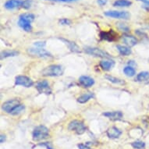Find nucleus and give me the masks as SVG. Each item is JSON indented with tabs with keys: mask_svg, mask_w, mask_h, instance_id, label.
<instances>
[{
	"mask_svg": "<svg viewBox=\"0 0 149 149\" xmlns=\"http://www.w3.org/2000/svg\"><path fill=\"white\" fill-rule=\"evenodd\" d=\"M19 105H20L19 101L17 99H13V100H10L6 102L3 103V105H2V109H3V111H5L6 113H11L13 110Z\"/></svg>",
	"mask_w": 149,
	"mask_h": 149,
	"instance_id": "nucleus-9",
	"label": "nucleus"
},
{
	"mask_svg": "<svg viewBox=\"0 0 149 149\" xmlns=\"http://www.w3.org/2000/svg\"><path fill=\"white\" fill-rule=\"evenodd\" d=\"M134 148L136 149H142L145 147V144L143 141H134L131 144Z\"/></svg>",
	"mask_w": 149,
	"mask_h": 149,
	"instance_id": "nucleus-27",
	"label": "nucleus"
},
{
	"mask_svg": "<svg viewBox=\"0 0 149 149\" xmlns=\"http://www.w3.org/2000/svg\"><path fill=\"white\" fill-rule=\"evenodd\" d=\"M78 148H79V149H91L90 148H88V146H86V145H84V144H78Z\"/></svg>",
	"mask_w": 149,
	"mask_h": 149,
	"instance_id": "nucleus-34",
	"label": "nucleus"
},
{
	"mask_svg": "<svg viewBox=\"0 0 149 149\" xmlns=\"http://www.w3.org/2000/svg\"><path fill=\"white\" fill-rule=\"evenodd\" d=\"M16 85L24 86L25 88H30L34 84V82L31 79L26 76H18L16 77L15 81Z\"/></svg>",
	"mask_w": 149,
	"mask_h": 149,
	"instance_id": "nucleus-8",
	"label": "nucleus"
},
{
	"mask_svg": "<svg viewBox=\"0 0 149 149\" xmlns=\"http://www.w3.org/2000/svg\"><path fill=\"white\" fill-rule=\"evenodd\" d=\"M54 1H57V2H64V3H70V2H74V1H77V0H54Z\"/></svg>",
	"mask_w": 149,
	"mask_h": 149,
	"instance_id": "nucleus-35",
	"label": "nucleus"
},
{
	"mask_svg": "<svg viewBox=\"0 0 149 149\" xmlns=\"http://www.w3.org/2000/svg\"><path fill=\"white\" fill-rule=\"evenodd\" d=\"M59 23H60V24L62 25H70V24L71 21L68 19H66V18H64V19H61V20H59Z\"/></svg>",
	"mask_w": 149,
	"mask_h": 149,
	"instance_id": "nucleus-30",
	"label": "nucleus"
},
{
	"mask_svg": "<svg viewBox=\"0 0 149 149\" xmlns=\"http://www.w3.org/2000/svg\"><path fill=\"white\" fill-rule=\"evenodd\" d=\"M118 51L120 52V53L122 55V56H129L130 54H131V50L130 49V48L127 46H123V45H117L116 46Z\"/></svg>",
	"mask_w": 149,
	"mask_h": 149,
	"instance_id": "nucleus-21",
	"label": "nucleus"
},
{
	"mask_svg": "<svg viewBox=\"0 0 149 149\" xmlns=\"http://www.w3.org/2000/svg\"><path fill=\"white\" fill-rule=\"evenodd\" d=\"M118 28H119L120 31H129V27H128L127 25L125 24H121V23L119 24H118Z\"/></svg>",
	"mask_w": 149,
	"mask_h": 149,
	"instance_id": "nucleus-29",
	"label": "nucleus"
},
{
	"mask_svg": "<svg viewBox=\"0 0 149 149\" xmlns=\"http://www.w3.org/2000/svg\"><path fill=\"white\" fill-rule=\"evenodd\" d=\"M105 77L107 79L108 81H111V82H113V83H114V84H124V81H123L120 80V79L116 78V77H113V76L106 75Z\"/></svg>",
	"mask_w": 149,
	"mask_h": 149,
	"instance_id": "nucleus-25",
	"label": "nucleus"
},
{
	"mask_svg": "<svg viewBox=\"0 0 149 149\" xmlns=\"http://www.w3.org/2000/svg\"><path fill=\"white\" fill-rule=\"evenodd\" d=\"M5 141H6V136L5 135L2 134L1 135V137H0V142H1V143H3Z\"/></svg>",
	"mask_w": 149,
	"mask_h": 149,
	"instance_id": "nucleus-36",
	"label": "nucleus"
},
{
	"mask_svg": "<svg viewBox=\"0 0 149 149\" xmlns=\"http://www.w3.org/2000/svg\"><path fill=\"white\" fill-rule=\"evenodd\" d=\"M94 98V95H93L92 93H85V94H84V95H82L80 96V97L77 98V102L80 103H85L87 102L88 101L90 100L91 98Z\"/></svg>",
	"mask_w": 149,
	"mask_h": 149,
	"instance_id": "nucleus-19",
	"label": "nucleus"
},
{
	"mask_svg": "<svg viewBox=\"0 0 149 149\" xmlns=\"http://www.w3.org/2000/svg\"><path fill=\"white\" fill-rule=\"evenodd\" d=\"M34 15L32 13H23L19 17L18 25L25 31L29 32L32 30L31 22L34 21Z\"/></svg>",
	"mask_w": 149,
	"mask_h": 149,
	"instance_id": "nucleus-1",
	"label": "nucleus"
},
{
	"mask_svg": "<svg viewBox=\"0 0 149 149\" xmlns=\"http://www.w3.org/2000/svg\"><path fill=\"white\" fill-rule=\"evenodd\" d=\"M97 2H98V5H100L102 6L105 5V4L107 3V0H98Z\"/></svg>",
	"mask_w": 149,
	"mask_h": 149,
	"instance_id": "nucleus-33",
	"label": "nucleus"
},
{
	"mask_svg": "<svg viewBox=\"0 0 149 149\" xmlns=\"http://www.w3.org/2000/svg\"><path fill=\"white\" fill-rule=\"evenodd\" d=\"M79 82L81 85L84 87V88H88V87H91V86L95 84L94 79H92L90 77L87 76H82L79 79Z\"/></svg>",
	"mask_w": 149,
	"mask_h": 149,
	"instance_id": "nucleus-13",
	"label": "nucleus"
},
{
	"mask_svg": "<svg viewBox=\"0 0 149 149\" xmlns=\"http://www.w3.org/2000/svg\"><path fill=\"white\" fill-rule=\"evenodd\" d=\"M100 66L104 70H109L114 66V62L112 60H102L100 62Z\"/></svg>",
	"mask_w": 149,
	"mask_h": 149,
	"instance_id": "nucleus-20",
	"label": "nucleus"
},
{
	"mask_svg": "<svg viewBox=\"0 0 149 149\" xmlns=\"http://www.w3.org/2000/svg\"><path fill=\"white\" fill-rule=\"evenodd\" d=\"M37 89L40 93H43V94H46L49 95L51 94V89L49 87V84L47 81H42L37 84L36 86Z\"/></svg>",
	"mask_w": 149,
	"mask_h": 149,
	"instance_id": "nucleus-10",
	"label": "nucleus"
},
{
	"mask_svg": "<svg viewBox=\"0 0 149 149\" xmlns=\"http://www.w3.org/2000/svg\"><path fill=\"white\" fill-rule=\"evenodd\" d=\"M69 130L71 131L76 132L77 134H82L85 132L86 127L83 122L79 120H73L70 123L68 127Z\"/></svg>",
	"mask_w": 149,
	"mask_h": 149,
	"instance_id": "nucleus-5",
	"label": "nucleus"
},
{
	"mask_svg": "<svg viewBox=\"0 0 149 149\" xmlns=\"http://www.w3.org/2000/svg\"><path fill=\"white\" fill-rule=\"evenodd\" d=\"M142 7L144 8L146 11L149 12V0H147V1L144 2V4L142 6Z\"/></svg>",
	"mask_w": 149,
	"mask_h": 149,
	"instance_id": "nucleus-31",
	"label": "nucleus"
},
{
	"mask_svg": "<svg viewBox=\"0 0 149 149\" xmlns=\"http://www.w3.org/2000/svg\"><path fill=\"white\" fill-rule=\"evenodd\" d=\"M121 134H122L121 130H120L115 127H111L107 130L108 137H110V138H118Z\"/></svg>",
	"mask_w": 149,
	"mask_h": 149,
	"instance_id": "nucleus-16",
	"label": "nucleus"
},
{
	"mask_svg": "<svg viewBox=\"0 0 149 149\" xmlns=\"http://www.w3.org/2000/svg\"><path fill=\"white\" fill-rule=\"evenodd\" d=\"M44 145H45V146L47 147V148H48V149H52V148H51V147H49V145H47V144H44Z\"/></svg>",
	"mask_w": 149,
	"mask_h": 149,
	"instance_id": "nucleus-37",
	"label": "nucleus"
},
{
	"mask_svg": "<svg viewBox=\"0 0 149 149\" xmlns=\"http://www.w3.org/2000/svg\"><path fill=\"white\" fill-rule=\"evenodd\" d=\"M132 3L129 0H116L113 3L115 7H128L130 6Z\"/></svg>",
	"mask_w": 149,
	"mask_h": 149,
	"instance_id": "nucleus-18",
	"label": "nucleus"
},
{
	"mask_svg": "<svg viewBox=\"0 0 149 149\" xmlns=\"http://www.w3.org/2000/svg\"><path fill=\"white\" fill-rule=\"evenodd\" d=\"M19 52L16 51H3L1 53V59H3L4 58H7V57L17 56Z\"/></svg>",
	"mask_w": 149,
	"mask_h": 149,
	"instance_id": "nucleus-22",
	"label": "nucleus"
},
{
	"mask_svg": "<svg viewBox=\"0 0 149 149\" xmlns=\"http://www.w3.org/2000/svg\"><path fill=\"white\" fill-rule=\"evenodd\" d=\"M49 136V129L45 126H38L34 128L32 137L34 141H39L48 138Z\"/></svg>",
	"mask_w": 149,
	"mask_h": 149,
	"instance_id": "nucleus-2",
	"label": "nucleus"
},
{
	"mask_svg": "<svg viewBox=\"0 0 149 149\" xmlns=\"http://www.w3.org/2000/svg\"><path fill=\"white\" fill-rule=\"evenodd\" d=\"M123 72H124V73L127 77L134 76L135 73H136L135 70L133 67H131V66H127V67H125L124 70H123Z\"/></svg>",
	"mask_w": 149,
	"mask_h": 149,
	"instance_id": "nucleus-24",
	"label": "nucleus"
},
{
	"mask_svg": "<svg viewBox=\"0 0 149 149\" xmlns=\"http://www.w3.org/2000/svg\"><path fill=\"white\" fill-rule=\"evenodd\" d=\"M32 1L31 0H23L22 6L21 7L24 9H29L31 6Z\"/></svg>",
	"mask_w": 149,
	"mask_h": 149,
	"instance_id": "nucleus-28",
	"label": "nucleus"
},
{
	"mask_svg": "<svg viewBox=\"0 0 149 149\" xmlns=\"http://www.w3.org/2000/svg\"><path fill=\"white\" fill-rule=\"evenodd\" d=\"M101 39L109 41V42H113L116 38V34L113 31V30H111L109 32L102 31L100 33Z\"/></svg>",
	"mask_w": 149,
	"mask_h": 149,
	"instance_id": "nucleus-12",
	"label": "nucleus"
},
{
	"mask_svg": "<svg viewBox=\"0 0 149 149\" xmlns=\"http://www.w3.org/2000/svg\"><path fill=\"white\" fill-rule=\"evenodd\" d=\"M34 45L38 48H41L42 49V47H44L45 45V42H38L34 43Z\"/></svg>",
	"mask_w": 149,
	"mask_h": 149,
	"instance_id": "nucleus-32",
	"label": "nucleus"
},
{
	"mask_svg": "<svg viewBox=\"0 0 149 149\" xmlns=\"http://www.w3.org/2000/svg\"><path fill=\"white\" fill-rule=\"evenodd\" d=\"M103 115L106 117L109 118L112 120H119L123 118V113L120 111L118 112H107V113H103Z\"/></svg>",
	"mask_w": 149,
	"mask_h": 149,
	"instance_id": "nucleus-15",
	"label": "nucleus"
},
{
	"mask_svg": "<svg viewBox=\"0 0 149 149\" xmlns=\"http://www.w3.org/2000/svg\"><path fill=\"white\" fill-rule=\"evenodd\" d=\"M28 53L31 56L36 57H40V58H49V57H52V55L49 53V52H47L46 50H45L41 48H36V49H29L27 50Z\"/></svg>",
	"mask_w": 149,
	"mask_h": 149,
	"instance_id": "nucleus-7",
	"label": "nucleus"
},
{
	"mask_svg": "<svg viewBox=\"0 0 149 149\" xmlns=\"http://www.w3.org/2000/svg\"><path fill=\"white\" fill-rule=\"evenodd\" d=\"M138 1H143V2H145V1H147V0H138Z\"/></svg>",
	"mask_w": 149,
	"mask_h": 149,
	"instance_id": "nucleus-38",
	"label": "nucleus"
},
{
	"mask_svg": "<svg viewBox=\"0 0 149 149\" xmlns=\"http://www.w3.org/2000/svg\"><path fill=\"white\" fill-rule=\"evenodd\" d=\"M137 81L141 82V83L144 84H148L149 83V73L144 71V72H141V73L137 75Z\"/></svg>",
	"mask_w": 149,
	"mask_h": 149,
	"instance_id": "nucleus-17",
	"label": "nucleus"
},
{
	"mask_svg": "<svg viewBox=\"0 0 149 149\" xmlns=\"http://www.w3.org/2000/svg\"><path fill=\"white\" fill-rule=\"evenodd\" d=\"M123 41L129 47L134 46L137 42V40L136 39L135 37L132 36V35H127V34L123 37Z\"/></svg>",
	"mask_w": 149,
	"mask_h": 149,
	"instance_id": "nucleus-14",
	"label": "nucleus"
},
{
	"mask_svg": "<svg viewBox=\"0 0 149 149\" xmlns=\"http://www.w3.org/2000/svg\"><path fill=\"white\" fill-rule=\"evenodd\" d=\"M22 3L23 0H8L4 4V6L7 10H13L16 8L21 7Z\"/></svg>",
	"mask_w": 149,
	"mask_h": 149,
	"instance_id": "nucleus-11",
	"label": "nucleus"
},
{
	"mask_svg": "<svg viewBox=\"0 0 149 149\" xmlns=\"http://www.w3.org/2000/svg\"><path fill=\"white\" fill-rule=\"evenodd\" d=\"M50 1H52V0H50ZM52 1H54V0H52Z\"/></svg>",
	"mask_w": 149,
	"mask_h": 149,
	"instance_id": "nucleus-39",
	"label": "nucleus"
},
{
	"mask_svg": "<svg viewBox=\"0 0 149 149\" xmlns=\"http://www.w3.org/2000/svg\"><path fill=\"white\" fill-rule=\"evenodd\" d=\"M24 110V105H19L18 106L15 108L13 110L11 114L12 115H18V114H20L21 112H23Z\"/></svg>",
	"mask_w": 149,
	"mask_h": 149,
	"instance_id": "nucleus-26",
	"label": "nucleus"
},
{
	"mask_svg": "<svg viewBox=\"0 0 149 149\" xmlns=\"http://www.w3.org/2000/svg\"><path fill=\"white\" fill-rule=\"evenodd\" d=\"M42 73L45 77H59L63 74V68L59 65H52L45 68Z\"/></svg>",
	"mask_w": 149,
	"mask_h": 149,
	"instance_id": "nucleus-3",
	"label": "nucleus"
},
{
	"mask_svg": "<svg viewBox=\"0 0 149 149\" xmlns=\"http://www.w3.org/2000/svg\"><path fill=\"white\" fill-rule=\"evenodd\" d=\"M106 17H112L115 19H123V20H128L130 17V14L127 11H117V10H110L105 12Z\"/></svg>",
	"mask_w": 149,
	"mask_h": 149,
	"instance_id": "nucleus-4",
	"label": "nucleus"
},
{
	"mask_svg": "<svg viewBox=\"0 0 149 149\" xmlns=\"http://www.w3.org/2000/svg\"><path fill=\"white\" fill-rule=\"evenodd\" d=\"M86 53L94 56L100 57V58H105V59H109L111 58L109 55L106 52L103 51L102 49L98 48H87L85 49Z\"/></svg>",
	"mask_w": 149,
	"mask_h": 149,
	"instance_id": "nucleus-6",
	"label": "nucleus"
},
{
	"mask_svg": "<svg viewBox=\"0 0 149 149\" xmlns=\"http://www.w3.org/2000/svg\"><path fill=\"white\" fill-rule=\"evenodd\" d=\"M62 40H63L64 42H66V44L68 45V47L70 48V49L71 51L75 52H80L79 47L77 46L74 42H69V41H66V40H64V39H62Z\"/></svg>",
	"mask_w": 149,
	"mask_h": 149,
	"instance_id": "nucleus-23",
	"label": "nucleus"
}]
</instances>
